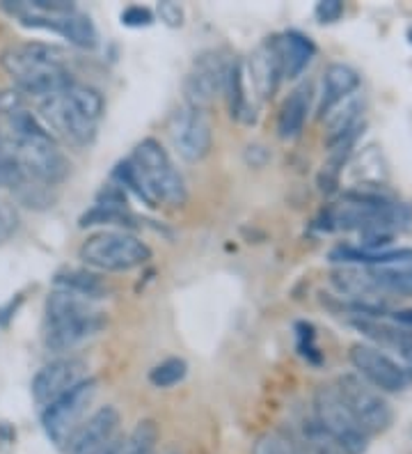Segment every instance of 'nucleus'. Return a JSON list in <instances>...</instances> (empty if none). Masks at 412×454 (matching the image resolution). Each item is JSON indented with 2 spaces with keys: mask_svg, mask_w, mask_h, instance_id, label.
Masks as SVG:
<instances>
[{
  "mask_svg": "<svg viewBox=\"0 0 412 454\" xmlns=\"http://www.w3.org/2000/svg\"><path fill=\"white\" fill-rule=\"evenodd\" d=\"M3 122L0 145L27 177L42 186H53L69 175V161L55 143V136L27 108V101L3 115Z\"/></svg>",
  "mask_w": 412,
  "mask_h": 454,
  "instance_id": "1",
  "label": "nucleus"
},
{
  "mask_svg": "<svg viewBox=\"0 0 412 454\" xmlns=\"http://www.w3.org/2000/svg\"><path fill=\"white\" fill-rule=\"evenodd\" d=\"M113 179L124 193L131 191L149 207H182L188 198L182 172L176 170L170 154L156 138L140 140L131 159L117 163Z\"/></svg>",
  "mask_w": 412,
  "mask_h": 454,
  "instance_id": "2",
  "label": "nucleus"
},
{
  "mask_svg": "<svg viewBox=\"0 0 412 454\" xmlns=\"http://www.w3.org/2000/svg\"><path fill=\"white\" fill-rule=\"evenodd\" d=\"M39 120L53 136L74 147H89L105 111L104 95L88 83L72 81L66 88L37 101Z\"/></svg>",
  "mask_w": 412,
  "mask_h": 454,
  "instance_id": "3",
  "label": "nucleus"
},
{
  "mask_svg": "<svg viewBox=\"0 0 412 454\" xmlns=\"http://www.w3.org/2000/svg\"><path fill=\"white\" fill-rule=\"evenodd\" d=\"M0 67L12 78L14 90L35 101L53 95L72 83V72L65 62V53L58 46L44 42L12 44L0 53Z\"/></svg>",
  "mask_w": 412,
  "mask_h": 454,
  "instance_id": "4",
  "label": "nucleus"
},
{
  "mask_svg": "<svg viewBox=\"0 0 412 454\" xmlns=\"http://www.w3.org/2000/svg\"><path fill=\"white\" fill-rule=\"evenodd\" d=\"M104 326L105 317L94 301L58 287L46 296L44 344L55 354L76 349L88 340L97 338Z\"/></svg>",
  "mask_w": 412,
  "mask_h": 454,
  "instance_id": "5",
  "label": "nucleus"
},
{
  "mask_svg": "<svg viewBox=\"0 0 412 454\" xmlns=\"http://www.w3.org/2000/svg\"><path fill=\"white\" fill-rule=\"evenodd\" d=\"M78 257L85 266L104 273H127L152 260V248L136 234L121 230H104L89 234L78 248Z\"/></svg>",
  "mask_w": 412,
  "mask_h": 454,
  "instance_id": "6",
  "label": "nucleus"
},
{
  "mask_svg": "<svg viewBox=\"0 0 412 454\" xmlns=\"http://www.w3.org/2000/svg\"><path fill=\"white\" fill-rule=\"evenodd\" d=\"M314 420L323 427L344 454H364L369 450V434L353 418L335 383L314 390Z\"/></svg>",
  "mask_w": 412,
  "mask_h": 454,
  "instance_id": "7",
  "label": "nucleus"
},
{
  "mask_svg": "<svg viewBox=\"0 0 412 454\" xmlns=\"http://www.w3.org/2000/svg\"><path fill=\"white\" fill-rule=\"evenodd\" d=\"M335 388L353 413V418L360 422V427L369 436H376V434L390 429L392 420H394V411H392L390 402L383 397V393L371 388L364 379H360L357 374H341V377H337Z\"/></svg>",
  "mask_w": 412,
  "mask_h": 454,
  "instance_id": "8",
  "label": "nucleus"
},
{
  "mask_svg": "<svg viewBox=\"0 0 412 454\" xmlns=\"http://www.w3.org/2000/svg\"><path fill=\"white\" fill-rule=\"evenodd\" d=\"M97 388H99L97 379H82L69 393L42 409V427L58 448H65L74 432L81 427L82 418L88 413V406L92 404L94 395H97Z\"/></svg>",
  "mask_w": 412,
  "mask_h": 454,
  "instance_id": "9",
  "label": "nucleus"
},
{
  "mask_svg": "<svg viewBox=\"0 0 412 454\" xmlns=\"http://www.w3.org/2000/svg\"><path fill=\"white\" fill-rule=\"evenodd\" d=\"M167 133L183 161L198 163L206 159L214 145V129H211L206 113L192 106H179L167 120Z\"/></svg>",
  "mask_w": 412,
  "mask_h": 454,
  "instance_id": "10",
  "label": "nucleus"
},
{
  "mask_svg": "<svg viewBox=\"0 0 412 454\" xmlns=\"http://www.w3.org/2000/svg\"><path fill=\"white\" fill-rule=\"evenodd\" d=\"M229 58H225L220 51H204L195 58L190 72L183 78V97L186 106L206 111L225 92L227 72H229Z\"/></svg>",
  "mask_w": 412,
  "mask_h": 454,
  "instance_id": "11",
  "label": "nucleus"
},
{
  "mask_svg": "<svg viewBox=\"0 0 412 454\" xmlns=\"http://www.w3.org/2000/svg\"><path fill=\"white\" fill-rule=\"evenodd\" d=\"M348 358H351V365L355 367L357 377L364 379L378 393H403L412 383L410 374L396 360L367 342L353 344Z\"/></svg>",
  "mask_w": 412,
  "mask_h": 454,
  "instance_id": "12",
  "label": "nucleus"
},
{
  "mask_svg": "<svg viewBox=\"0 0 412 454\" xmlns=\"http://www.w3.org/2000/svg\"><path fill=\"white\" fill-rule=\"evenodd\" d=\"M14 12L27 28L51 30L78 49H94L99 44V33L94 28L92 19L78 10L66 12V14H39L30 5H14Z\"/></svg>",
  "mask_w": 412,
  "mask_h": 454,
  "instance_id": "13",
  "label": "nucleus"
},
{
  "mask_svg": "<svg viewBox=\"0 0 412 454\" xmlns=\"http://www.w3.org/2000/svg\"><path fill=\"white\" fill-rule=\"evenodd\" d=\"M351 324L357 333H362L367 338V344L396 360L412 377V331L394 322L376 319V317H353Z\"/></svg>",
  "mask_w": 412,
  "mask_h": 454,
  "instance_id": "14",
  "label": "nucleus"
},
{
  "mask_svg": "<svg viewBox=\"0 0 412 454\" xmlns=\"http://www.w3.org/2000/svg\"><path fill=\"white\" fill-rule=\"evenodd\" d=\"M82 379H88V367L78 358H58L35 374L30 390L33 399L42 409L53 404L55 399L78 386Z\"/></svg>",
  "mask_w": 412,
  "mask_h": 454,
  "instance_id": "15",
  "label": "nucleus"
},
{
  "mask_svg": "<svg viewBox=\"0 0 412 454\" xmlns=\"http://www.w3.org/2000/svg\"><path fill=\"white\" fill-rule=\"evenodd\" d=\"M120 422L121 416L115 406H101L88 420H82L81 427L74 432L69 443L65 445L66 454H97L115 441Z\"/></svg>",
  "mask_w": 412,
  "mask_h": 454,
  "instance_id": "16",
  "label": "nucleus"
},
{
  "mask_svg": "<svg viewBox=\"0 0 412 454\" xmlns=\"http://www.w3.org/2000/svg\"><path fill=\"white\" fill-rule=\"evenodd\" d=\"M270 44H273L275 56L280 60L282 78H298L316 56V44L307 35L298 33V30L275 35Z\"/></svg>",
  "mask_w": 412,
  "mask_h": 454,
  "instance_id": "17",
  "label": "nucleus"
},
{
  "mask_svg": "<svg viewBox=\"0 0 412 454\" xmlns=\"http://www.w3.org/2000/svg\"><path fill=\"white\" fill-rule=\"evenodd\" d=\"M362 78L353 69L351 65L344 62H332L323 74V92H321L319 117H323L330 108H335L344 99L353 97L360 90Z\"/></svg>",
  "mask_w": 412,
  "mask_h": 454,
  "instance_id": "18",
  "label": "nucleus"
},
{
  "mask_svg": "<svg viewBox=\"0 0 412 454\" xmlns=\"http://www.w3.org/2000/svg\"><path fill=\"white\" fill-rule=\"evenodd\" d=\"M245 76L253 78V88L259 95V99H268V97L275 95V90H277L282 81V69L270 39L250 56Z\"/></svg>",
  "mask_w": 412,
  "mask_h": 454,
  "instance_id": "19",
  "label": "nucleus"
},
{
  "mask_svg": "<svg viewBox=\"0 0 412 454\" xmlns=\"http://www.w3.org/2000/svg\"><path fill=\"white\" fill-rule=\"evenodd\" d=\"M309 106H312V88H309V83L298 85L292 95L286 97L280 108V115H277V133H280V138L292 140L300 136L302 127L307 122Z\"/></svg>",
  "mask_w": 412,
  "mask_h": 454,
  "instance_id": "20",
  "label": "nucleus"
},
{
  "mask_svg": "<svg viewBox=\"0 0 412 454\" xmlns=\"http://www.w3.org/2000/svg\"><path fill=\"white\" fill-rule=\"evenodd\" d=\"M225 95L229 104V115L238 122L253 124L257 120V106L250 101L245 88V65L241 60L229 62V72L225 81Z\"/></svg>",
  "mask_w": 412,
  "mask_h": 454,
  "instance_id": "21",
  "label": "nucleus"
},
{
  "mask_svg": "<svg viewBox=\"0 0 412 454\" xmlns=\"http://www.w3.org/2000/svg\"><path fill=\"white\" fill-rule=\"evenodd\" d=\"M298 454H344L337 441L312 418L298 422L293 434H289Z\"/></svg>",
  "mask_w": 412,
  "mask_h": 454,
  "instance_id": "22",
  "label": "nucleus"
},
{
  "mask_svg": "<svg viewBox=\"0 0 412 454\" xmlns=\"http://www.w3.org/2000/svg\"><path fill=\"white\" fill-rule=\"evenodd\" d=\"M55 287L78 294V296L88 301L104 299L105 294H108V285L97 273L85 271V269H69V271L58 273L55 276Z\"/></svg>",
  "mask_w": 412,
  "mask_h": 454,
  "instance_id": "23",
  "label": "nucleus"
},
{
  "mask_svg": "<svg viewBox=\"0 0 412 454\" xmlns=\"http://www.w3.org/2000/svg\"><path fill=\"white\" fill-rule=\"evenodd\" d=\"M160 441V429L156 420L144 418L137 422L124 441L120 443V454H156Z\"/></svg>",
  "mask_w": 412,
  "mask_h": 454,
  "instance_id": "24",
  "label": "nucleus"
},
{
  "mask_svg": "<svg viewBox=\"0 0 412 454\" xmlns=\"http://www.w3.org/2000/svg\"><path fill=\"white\" fill-rule=\"evenodd\" d=\"M188 374V363L183 358H165L163 363L149 370V383L154 388H172L182 383Z\"/></svg>",
  "mask_w": 412,
  "mask_h": 454,
  "instance_id": "25",
  "label": "nucleus"
},
{
  "mask_svg": "<svg viewBox=\"0 0 412 454\" xmlns=\"http://www.w3.org/2000/svg\"><path fill=\"white\" fill-rule=\"evenodd\" d=\"M133 216L127 211V207H108L94 205L92 209L81 218V227L92 225H131Z\"/></svg>",
  "mask_w": 412,
  "mask_h": 454,
  "instance_id": "26",
  "label": "nucleus"
},
{
  "mask_svg": "<svg viewBox=\"0 0 412 454\" xmlns=\"http://www.w3.org/2000/svg\"><path fill=\"white\" fill-rule=\"evenodd\" d=\"M253 454H298V452L296 448H293L289 434L273 429V432H266L257 438Z\"/></svg>",
  "mask_w": 412,
  "mask_h": 454,
  "instance_id": "27",
  "label": "nucleus"
},
{
  "mask_svg": "<svg viewBox=\"0 0 412 454\" xmlns=\"http://www.w3.org/2000/svg\"><path fill=\"white\" fill-rule=\"evenodd\" d=\"M296 331H298V349H300V354L307 360H312V363H321L319 347H316V333H314L312 324L300 322L296 326Z\"/></svg>",
  "mask_w": 412,
  "mask_h": 454,
  "instance_id": "28",
  "label": "nucleus"
},
{
  "mask_svg": "<svg viewBox=\"0 0 412 454\" xmlns=\"http://www.w3.org/2000/svg\"><path fill=\"white\" fill-rule=\"evenodd\" d=\"M154 21V12L149 10V7L131 5L121 12V23L128 26V28H147V26H152Z\"/></svg>",
  "mask_w": 412,
  "mask_h": 454,
  "instance_id": "29",
  "label": "nucleus"
},
{
  "mask_svg": "<svg viewBox=\"0 0 412 454\" xmlns=\"http://www.w3.org/2000/svg\"><path fill=\"white\" fill-rule=\"evenodd\" d=\"M156 14H159L160 21L170 28H182L183 26V7L179 3H172V0H165L156 5Z\"/></svg>",
  "mask_w": 412,
  "mask_h": 454,
  "instance_id": "30",
  "label": "nucleus"
},
{
  "mask_svg": "<svg viewBox=\"0 0 412 454\" xmlns=\"http://www.w3.org/2000/svg\"><path fill=\"white\" fill-rule=\"evenodd\" d=\"M314 14L321 23H335L344 14V3H339V0H321L319 5L314 7Z\"/></svg>",
  "mask_w": 412,
  "mask_h": 454,
  "instance_id": "31",
  "label": "nucleus"
},
{
  "mask_svg": "<svg viewBox=\"0 0 412 454\" xmlns=\"http://www.w3.org/2000/svg\"><path fill=\"white\" fill-rule=\"evenodd\" d=\"M21 296H17V301H10V303L5 305V308H0V328H5L7 322H10L12 317H14V312H17V308L21 305Z\"/></svg>",
  "mask_w": 412,
  "mask_h": 454,
  "instance_id": "32",
  "label": "nucleus"
},
{
  "mask_svg": "<svg viewBox=\"0 0 412 454\" xmlns=\"http://www.w3.org/2000/svg\"><path fill=\"white\" fill-rule=\"evenodd\" d=\"M390 317L394 324H399V326L412 331V308H406V310H396V312H392Z\"/></svg>",
  "mask_w": 412,
  "mask_h": 454,
  "instance_id": "33",
  "label": "nucleus"
},
{
  "mask_svg": "<svg viewBox=\"0 0 412 454\" xmlns=\"http://www.w3.org/2000/svg\"><path fill=\"white\" fill-rule=\"evenodd\" d=\"M12 232V218L3 207H0V239H5Z\"/></svg>",
  "mask_w": 412,
  "mask_h": 454,
  "instance_id": "34",
  "label": "nucleus"
},
{
  "mask_svg": "<svg viewBox=\"0 0 412 454\" xmlns=\"http://www.w3.org/2000/svg\"><path fill=\"white\" fill-rule=\"evenodd\" d=\"M120 443H121L120 438H115L113 443H108L104 450H99L97 454H120Z\"/></svg>",
  "mask_w": 412,
  "mask_h": 454,
  "instance_id": "35",
  "label": "nucleus"
},
{
  "mask_svg": "<svg viewBox=\"0 0 412 454\" xmlns=\"http://www.w3.org/2000/svg\"><path fill=\"white\" fill-rule=\"evenodd\" d=\"M408 39H410V44H412V28L408 30Z\"/></svg>",
  "mask_w": 412,
  "mask_h": 454,
  "instance_id": "36",
  "label": "nucleus"
},
{
  "mask_svg": "<svg viewBox=\"0 0 412 454\" xmlns=\"http://www.w3.org/2000/svg\"><path fill=\"white\" fill-rule=\"evenodd\" d=\"M170 454H176V452H170Z\"/></svg>",
  "mask_w": 412,
  "mask_h": 454,
  "instance_id": "37",
  "label": "nucleus"
}]
</instances>
